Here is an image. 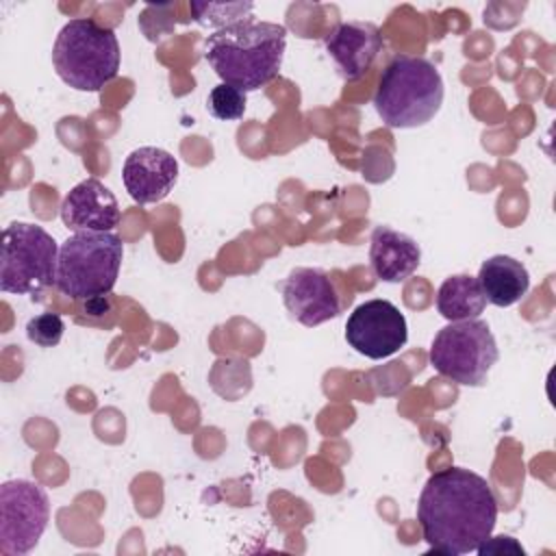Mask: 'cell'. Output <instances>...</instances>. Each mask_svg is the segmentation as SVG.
<instances>
[{
	"label": "cell",
	"instance_id": "1",
	"mask_svg": "<svg viewBox=\"0 0 556 556\" xmlns=\"http://www.w3.org/2000/svg\"><path fill=\"white\" fill-rule=\"evenodd\" d=\"M417 521L424 541L439 554L460 556L491 536L497 497L486 478L465 467L434 471L419 495Z\"/></svg>",
	"mask_w": 556,
	"mask_h": 556
},
{
	"label": "cell",
	"instance_id": "2",
	"mask_svg": "<svg viewBox=\"0 0 556 556\" xmlns=\"http://www.w3.org/2000/svg\"><path fill=\"white\" fill-rule=\"evenodd\" d=\"M287 46L282 24L252 17L217 28L204 41V56L222 83L254 91L280 74Z\"/></svg>",
	"mask_w": 556,
	"mask_h": 556
},
{
	"label": "cell",
	"instance_id": "3",
	"mask_svg": "<svg viewBox=\"0 0 556 556\" xmlns=\"http://www.w3.org/2000/svg\"><path fill=\"white\" fill-rule=\"evenodd\" d=\"M443 93V78L434 63L397 54L380 74L374 106L389 128H417L439 113Z\"/></svg>",
	"mask_w": 556,
	"mask_h": 556
},
{
	"label": "cell",
	"instance_id": "4",
	"mask_svg": "<svg viewBox=\"0 0 556 556\" xmlns=\"http://www.w3.org/2000/svg\"><path fill=\"white\" fill-rule=\"evenodd\" d=\"M52 65L76 91H100L119 72V41L113 28L91 17L70 20L56 35Z\"/></svg>",
	"mask_w": 556,
	"mask_h": 556
},
{
	"label": "cell",
	"instance_id": "5",
	"mask_svg": "<svg viewBox=\"0 0 556 556\" xmlns=\"http://www.w3.org/2000/svg\"><path fill=\"white\" fill-rule=\"evenodd\" d=\"M124 243L115 232L80 230L59 248L54 287L72 300L109 295L117 282Z\"/></svg>",
	"mask_w": 556,
	"mask_h": 556
},
{
	"label": "cell",
	"instance_id": "6",
	"mask_svg": "<svg viewBox=\"0 0 556 556\" xmlns=\"http://www.w3.org/2000/svg\"><path fill=\"white\" fill-rule=\"evenodd\" d=\"M59 248L37 224L13 222L2 232L0 289L4 293H39L56 282Z\"/></svg>",
	"mask_w": 556,
	"mask_h": 556
},
{
	"label": "cell",
	"instance_id": "7",
	"mask_svg": "<svg viewBox=\"0 0 556 556\" xmlns=\"http://www.w3.org/2000/svg\"><path fill=\"white\" fill-rule=\"evenodd\" d=\"M500 350L486 321L465 319L443 326L430 345V365L465 387H482Z\"/></svg>",
	"mask_w": 556,
	"mask_h": 556
},
{
	"label": "cell",
	"instance_id": "8",
	"mask_svg": "<svg viewBox=\"0 0 556 556\" xmlns=\"http://www.w3.org/2000/svg\"><path fill=\"white\" fill-rule=\"evenodd\" d=\"M50 500L41 484L9 480L0 486V549L9 556L30 552L48 528Z\"/></svg>",
	"mask_w": 556,
	"mask_h": 556
},
{
	"label": "cell",
	"instance_id": "9",
	"mask_svg": "<svg viewBox=\"0 0 556 556\" xmlns=\"http://www.w3.org/2000/svg\"><path fill=\"white\" fill-rule=\"evenodd\" d=\"M406 339V317L389 300H367L358 304L345 321V341L371 361L395 354Z\"/></svg>",
	"mask_w": 556,
	"mask_h": 556
},
{
	"label": "cell",
	"instance_id": "10",
	"mask_svg": "<svg viewBox=\"0 0 556 556\" xmlns=\"http://www.w3.org/2000/svg\"><path fill=\"white\" fill-rule=\"evenodd\" d=\"M282 300L287 311L308 328L334 319L341 313L334 282L326 271L313 267H295L285 278Z\"/></svg>",
	"mask_w": 556,
	"mask_h": 556
},
{
	"label": "cell",
	"instance_id": "11",
	"mask_svg": "<svg viewBox=\"0 0 556 556\" xmlns=\"http://www.w3.org/2000/svg\"><path fill=\"white\" fill-rule=\"evenodd\" d=\"M122 180L137 204L161 202L178 180V161L163 148L141 146L126 156Z\"/></svg>",
	"mask_w": 556,
	"mask_h": 556
},
{
	"label": "cell",
	"instance_id": "12",
	"mask_svg": "<svg viewBox=\"0 0 556 556\" xmlns=\"http://www.w3.org/2000/svg\"><path fill=\"white\" fill-rule=\"evenodd\" d=\"M326 52L345 80H358L382 52V35L371 22L337 24L324 39Z\"/></svg>",
	"mask_w": 556,
	"mask_h": 556
},
{
	"label": "cell",
	"instance_id": "13",
	"mask_svg": "<svg viewBox=\"0 0 556 556\" xmlns=\"http://www.w3.org/2000/svg\"><path fill=\"white\" fill-rule=\"evenodd\" d=\"M119 215L117 198L98 178L78 182L61 202V219L74 232H111L119 224Z\"/></svg>",
	"mask_w": 556,
	"mask_h": 556
},
{
	"label": "cell",
	"instance_id": "14",
	"mask_svg": "<svg viewBox=\"0 0 556 556\" xmlns=\"http://www.w3.org/2000/svg\"><path fill=\"white\" fill-rule=\"evenodd\" d=\"M369 263L376 278L404 282L419 267L421 250L413 237L389 226H376L369 239Z\"/></svg>",
	"mask_w": 556,
	"mask_h": 556
},
{
	"label": "cell",
	"instance_id": "15",
	"mask_svg": "<svg viewBox=\"0 0 556 556\" xmlns=\"http://www.w3.org/2000/svg\"><path fill=\"white\" fill-rule=\"evenodd\" d=\"M478 282L486 302L506 308L517 304L528 293L530 274L521 261L506 254H495L480 265Z\"/></svg>",
	"mask_w": 556,
	"mask_h": 556
},
{
	"label": "cell",
	"instance_id": "16",
	"mask_svg": "<svg viewBox=\"0 0 556 556\" xmlns=\"http://www.w3.org/2000/svg\"><path fill=\"white\" fill-rule=\"evenodd\" d=\"M486 306V298L478 278L469 274H456L441 282L437 291V311L447 321L478 319Z\"/></svg>",
	"mask_w": 556,
	"mask_h": 556
},
{
	"label": "cell",
	"instance_id": "17",
	"mask_svg": "<svg viewBox=\"0 0 556 556\" xmlns=\"http://www.w3.org/2000/svg\"><path fill=\"white\" fill-rule=\"evenodd\" d=\"M245 104H248L245 91H241L232 85H226V83H219L217 87H213L208 93V100H206L208 113L222 122H232V119L243 117Z\"/></svg>",
	"mask_w": 556,
	"mask_h": 556
},
{
	"label": "cell",
	"instance_id": "18",
	"mask_svg": "<svg viewBox=\"0 0 556 556\" xmlns=\"http://www.w3.org/2000/svg\"><path fill=\"white\" fill-rule=\"evenodd\" d=\"M65 324L56 313H39L26 324V337L39 348H54L63 337Z\"/></svg>",
	"mask_w": 556,
	"mask_h": 556
},
{
	"label": "cell",
	"instance_id": "19",
	"mask_svg": "<svg viewBox=\"0 0 556 556\" xmlns=\"http://www.w3.org/2000/svg\"><path fill=\"white\" fill-rule=\"evenodd\" d=\"M476 552L480 556H486V554H500V552H510V554H526V549L513 539V536H486L478 547Z\"/></svg>",
	"mask_w": 556,
	"mask_h": 556
},
{
	"label": "cell",
	"instance_id": "20",
	"mask_svg": "<svg viewBox=\"0 0 556 556\" xmlns=\"http://www.w3.org/2000/svg\"><path fill=\"white\" fill-rule=\"evenodd\" d=\"M109 298L106 295H100V298H91V300H85V311L89 315H102L109 311Z\"/></svg>",
	"mask_w": 556,
	"mask_h": 556
}]
</instances>
